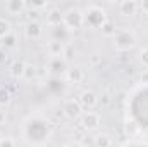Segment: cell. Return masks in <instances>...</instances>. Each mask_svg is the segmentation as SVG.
<instances>
[{
	"label": "cell",
	"mask_w": 148,
	"mask_h": 147,
	"mask_svg": "<svg viewBox=\"0 0 148 147\" xmlns=\"http://www.w3.org/2000/svg\"><path fill=\"white\" fill-rule=\"evenodd\" d=\"M3 123H5V112H3V111L0 109V126H2Z\"/></svg>",
	"instance_id": "28"
},
{
	"label": "cell",
	"mask_w": 148,
	"mask_h": 147,
	"mask_svg": "<svg viewBox=\"0 0 148 147\" xmlns=\"http://www.w3.org/2000/svg\"><path fill=\"white\" fill-rule=\"evenodd\" d=\"M64 45H62V42H57V40H53V42H50V45H48V50H50V55H53V57H60L62 54H64Z\"/></svg>",
	"instance_id": "14"
},
{
	"label": "cell",
	"mask_w": 148,
	"mask_h": 147,
	"mask_svg": "<svg viewBox=\"0 0 148 147\" xmlns=\"http://www.w3.org/2000/svg\"><path fill=\"white\" fill-rule=\"evenodd\" d=\"M138 9H141V10H143V14H148V0L140 2V3H138Z\"/></svg>",
	"instance_id": "26"
},
{
	"label": "cell",
	"mask_w": 148,
	"mask_h": 147,
	"mask_svg": "<svg viewBox=\"0 0 148 147\" xmlns=\"http://www.w3.org/2000/svg\"><path fill=\"white\" fill-rule=\"evenodd\" d=\"M24 35L28 38H33V40H36V38L41 37V26L35 23V21H31V23H28L26 24V28H24Z\"/></svg>",
	"instance_id": "8"
},
{
	"label": "cell",
	"mask_w": 148,
	"mask_h": 147,
	"mask_svg": "<svg viewBox=\"0 0 148 147\" xmlns=\"http://www.w3.org/2000/svg\"><path fill=\"white\" fill-rule=\"evenodd\" d=\"M2 139H3V137H2V126H0V140H2Z\"/></svg>",
	"instance_id": "32"
},
{
	"label": "cell",
	"mask_w": 148,
	"mask_h": 147,
	"mask_svg": "<svg viewBox=\"0 0 148 147\" xmlns=\"http://www.w3.org/2000/svg\"><path fill=\"white\" fill-rule=\"evenodd\" d=\"M10 35V23L3 17H0V38L3 40L5 37Z\"/></svg>",
	"instance_id": "17"
},
{
	"label": "cell",
	"mask_w": 148,
	"mask_h": 147,
	"mask_svg": "<svg viewBox=\"0 0 148 147\" xmlns=\"http://www.w3.org/2000/svg\"><path fill=\"white\" fill-rule=\"evenodd\" d=\"M35 66H31V64H26V69H24V78H28V80H31L33 76H35Z\"/></svg>",
	"instance_id": "21"
},
{
	"label": "cell",
	"mask_w": 148,
	"mask_h": 147,
	"mask_svg": "<svg viewBox=\"0 0 148 147\" xmlns=\"http://www.w3.org/2000/svg\"><path fill=\"white\" fill-rule=\"evenodd\" d=\"M3 55H5V54H3V50H0V61L3 59Z\"/></svg>",
	"instance_id": "31"
},
{
	"label": "cell",
	"mask_w": 148,
	"mask_h": 147,
	"mask_svg": "<svg viewBox=\"0 0 148 147\" xmlns=\"http://www.w3.org/2000/svg\"><path fill=\"white\" fill-rule=\"evenodd\" d=\"M102 33L105 35V37H115V24L112 23V21H105L103 24H102Z\"/></svg>",
	"instance_id": "16"
},
{
	"label": "cell",
	"mask_w": 148,
	"mask_h": 147,
	"mask_svg": "<svg viewBox=\"0 0 148 147\" xmlns=\"http://www.w3.org/2000/svg\"><path fill=\"white\" fill-rule=\"evenodd\" d=\"M81 125H83V130H95L100 125V116L97 112H93V111H88V112L83 114Z\"/></svg>",
	"instance_id": "4"
},
{
	"label": "cell",
	"mask_w": 148,
	"mask_h": 147,
	"mask_svg": "<svg viewBox=\"0 0 148 147\" xmlns=\"http://www.w3.org/2000/svg\"><path fill=\"white\" fill-rule=\"evenodd\" d=\"M26 7H28V5H26V2H23V0H9V2L5 3V9H7L10 14H21Z\"/></svg>",
	"instance_id": "9"
},
{
	"label": "cell",
	"mask_w": 148,
	"mask_h": 147,
	"mask_svg": "<svg viewBox=\"0 0 148 147\" xmlns=\"http://www.w3.org/2000/svg\"><path fill=\"white\" fill-rule=\"evenodd\" d=\"M66 78H67L69 83H81L83 78H84V74H83L81 68H69L66 71Z\"/></svg>",
	"instance_id": "10"
},
{
	"label": "cell",
	"mask_w": 148,
	"mask_h": 147,
	"mask_svg": "<svg viewBox=\"0 0 148 147\" xmlns=\"http://www.w3.org/2000/svg\"><path fill=\"white\" fill-rule=\"evenodd\" d=\"M31 9H43V7H47V2H31V3H28Z\"/></svg>",
	"instance_id": "25"
},
{
	"label": "cell",
	"mask_w": 148,
	"mask_h": 147,
	"mask_svg": "<svg viewBox=\"0 0 148 147\" xmlns=\"http://www.w3.org/2000/svg\"><path fill=\"white\" fill-rule=\"evenodd\" d=\"M134 43H136V37L131 31H119V33H115L114 45H115L117 50H129V49L134 47Z\"/></svg>",
	"instance_id": "2"
},
{
	"label": "cell",
	"mask_w": 148,
	"mask_h": 147,
	"mask_svg": "<svg viewBox=\"0 0 148 147\" xmlns=\"http://www.w3.org/2000/svg\"><path fill=\"white\" fill-rule=\"evenodd\" d=\"M66 35H67L66 28H62V26H57V28H55V40H57V42H62V40L66 38Z\"/></svg>",
	"instance_id": "19"
},
{
	"label": "cell",
	"mask_w": 148,
	"mask_h": 147,
	"mask_svg": "<svg viewBox=\"0 0 148 147\" xmlns=\"http://www.w3.org/2000/svg\"><path fill=\"white\" fill-rule=\"evenodd\" d=\"M141 80H143V83H148V73L143 74V76H141Z\"/></svg>",
	"instance_id": "29"
},
{
	"label": "cell",
	"mask_w": 148,
	"mask_h": 147,
	"mask_svg": "<svg viewBox=\"0 0 148 147\" xmlns=\"http://www.w3.org/2000/svg\"><path fill=\"white\" fill-rule=\"evenodd\" d=\"M10 101V92L7 88H0V106H5Z\"/></svg>",
	"instance_id": "18"
},
{
	"label": "cell",
	"mask_w": 148,
	"mask_h": 147,
	"mask_svg": "<svg viewBox=\"0 0 148 147\" xmlns=\"http://www.w3.org/2000/svg\"><path fill=\"white\" fill-rule=\"evenodd\" d=\"M84 24V14L79 9H69L64 14V26L67 30H79Z\"/></svg>",
	"instance_id": "1"
},
{
	"label": "cell",
	"mask_w": 148,
	"mask_h": 147,
	"mask_svg": "<svg viewBox=\"0 0 148 147\" xmlns=\"http://www.w3.org/2000/svg\"><path fill=\"white\" fill-rule=\"evenodd\" d=\"M81 112H83V107H81V104H79L77 101H69V102H66V106H64V114H66L69 119L79 118Z\"/></svg>",
	"instance_id": "6"
},
{
	"label": "cell",
	"mask_w": 148,
	"mask_h": 147,
	"mask_svg": "<svg viewBox=\"0 0 148 147\" xmlns=\"http://www.w3.org/2000/svg\"><path fill=\"white\" fill-rule=\"evenodd\" d=\"M62 55H66V59H71V57H73V47H71V45H69V47H66Z\"/></svg>",
	"instance_id": "27"
},
{
	"label": "cell",
	"mask_w": 148,
	"mask_h": 147,
	"mask_svg": "<svg viewBox=\"0 0 148 147\" xmlns=\"http://www.w3.org/2000/svg\"><path fill=\"white\" fill-rule=\"evenodd\" d=\"M47 23H48L50 26H53V28L60 26V24L64 23V16H62V12L57 10V9L50 10V12H48V17H47Z\"/></svg>",
	"instance_id": "11"
},
{
	"label": "cell",
	"mask_w": 148,
	"mask_h": 147,
	"mask_svg": "<svg viewBox=\"0 0 148 147\" xmlns=\"http://www.w3.org/2000/svg\"><path fill=\"white\" fill-rule=\"evenodd\" d=\"M48 68L53 71V73H62V71H67L66 68V59H60V57H53L48 64Z\"/></svg>",
	"instance_id": "12"
},
{
	"label": "cell",
	"mask_w": 148,
	"mask_h": 147,
	"mask_svg": "<svg viewBox=\"0 0 148 147\" xmlns=\"http://www.w3.org/2000/svg\"><path fill=\"white\" fill-rule=\"evenodd\" d=\"M24 69H26V64H24L23 61H14V62L10 64V74H12L14 78L24 76Z\"/></svg>",
	"instance_id": "13"
},
{
	"label": "cell",
	"mask_w": 148,
	"mask_h": 147,
	"mask_svg": "<svg viewBox=\"0 0 148 147\" xmlns=\"http://www.w3.org/2000/svg\"><path fill=\"white\" fill-rule=\"evenodd\" d=\"M140 61H141V64L148 68V49H143L141 50V54H140Z\"/></svg>",
	"instance_id": "22"
},
{
	"label": "cell",
	"mask_w": 148,
	"mask_h": 147,
	"mask_svg": "<svg viewBox=\"0 0 148 147\" xmlns=\"http://www.w3.org/2000/svg\"><path fill=\"white\" fill-rule=\"evenodd\" d=\"M126 130H127V133H129V135H136L140 128H138V125H136L134 121H127V125H126Z\"/></svg>",
	"instance_id": "20"
},
{
	"label": "cell",
	"mask_w": 148,
	"mask_h": 147,
	"mask_svg": "<svg viewBox=\"0 0 148 147\" xmlns=\"http://www.w3.org/2000/svg\"><path fill=\"white\" fill-rule=\"evenodd\" d=\"M67 147H81V146H79V144H69Z\"/></svg>",
	"instance_id": "30"
},
{
	"label": "cell",
	"mask_w": 148,
	"mask_h": 147,
	"mask_svg": "<svg viewBox=\"0 0 148 147\" xmlns=\"http://www.w3.org/2000/svg\"><path fill=\"white\" fill-rule=\"evenodd\" d=\"M110 146H112V139L105 133H102L95 139V147H110Z\"/></svg>",
	"instance_id": "15"
},
{
	"label": "cell",
	"mask_w": 148,
	"mask_h": 147,
	"mask_svg": "<svg viewBox=\"0 0 148 147\" xmlns=\"http://www.w3.org/2000/svg\"><path fill=\"white\" fill-rule=\"evenodd\" d=\"M0 147H16V142H14L12 139L5 137V139H2V140H0Z\"/></svg>",
	"instance_id": "24"
},
{
	"label": "cell",
	"mask_w": 148,
	"mask_h": 147,
	"mask_svg": "<svg viewBox=\"0 0 148 147\" xmlns=\"http://www.w3.org/2000/svg\"><path fill=\"white\" fill-rule=\"evenodd\" d=\"M77 102L81 104V107H83V109L91 111L95 106H97L98 99H97V95H95L93 92H90V90H84V92H81V95H79V101H77Z\"/></svg>",
	"instance_id": "5"
},
{
	"label": "cell",
	"mask_w": 148,
	"mask_h": 147,
	"mask_svg": "<svg viewBox=\"0 0 148 147\" xmlns=\"http://www.w3.org/2000/svg\"><path fill=\"white\" fill-rule=\"evenodd\" d=\"M3 45H5V47H14V45H16V37H14L12 33H10L9 37H5L3 38Z\"/></svg>",
	"instance_id": "23"
},
{
	"label": "cell",
	"mask_w": 148,
	"mask_h": 147,
	"mask_svg": "<svg viewBox=\"0 0 148 147\" xmlns=\"http://www.w3.org/2000/svg\"><path fill=\"white\" fill-rule=\"evenodd\" d=\"M119 10H121L122 16H133L138 10V2H134V0H122L119 3Z\"/></svg>",
	"instance_id": "7"
},
{
	"label": "cell",
	"mask_w": 148,
	"mask_h": 147,
	"mask_svg": "<svg viewBox=\"0 0 148 147\" xmlns=\"http://www.w3.org/2000/svg\"><path fill=\"white\" fill-rule=\"evenodd\" d=\"M105 21H107V19H105V12H103V9L95 7V5L90 7L88 12H86V16H84V23H88L90 26H102Z\"/></svg>",
	"instance_id": "3"
}]
</instances>
